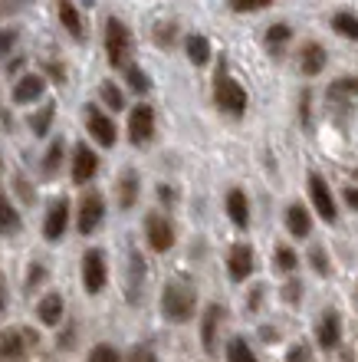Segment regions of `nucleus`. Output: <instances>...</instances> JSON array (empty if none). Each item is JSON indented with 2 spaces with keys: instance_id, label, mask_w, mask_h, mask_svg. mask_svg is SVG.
<instances>
[{
  "instance_id": "f257e3e1",
  "label": "nucleus",
  "mask_w": 358,
  "mask_h": 362,
  "mask_svg": "<svg viewBox=\"0 0 358 362\" xmlns=\"http://www.w3.org/2000/svg\"><path fill=\"white\" fill-rule=\"evenodd\" d=\"M194 303H198V293L184 280H171L165 286V293H161V313L171 323H188L191 313H194Z\"/></svg>"
},
{
  "instance_id": "f03ea898",
  "label": "nucleus",
  "mask_w": 358,
  "mask_h": 362,
  "mask_svg": "<svg viewBox=\"0 0 358 362\" xmlns=\"http://www.w3.org/2000/svg\"><path fill=\"white\" fill-rule=\"evenodd\" d=\"M214 103H217V109L227 115H244L250 99H246V89L240 86L227 69H220L214 79Z\"/></svg>"
},
{
  "instance_id": "7ed1b4c3",
  "label": "nucleus",
  "mask_w": 358,
  "mask_h": 362,
  "mask_svg": "<svg viewBox=\"0 0 358 362\" xmlns=\"http://www.w3.org/2000/svg\"><path fill=\"white\" fill-rule=\"evenodd\" d=\"M129 53H132V33L119 17L105 20V57L115 69L129 66Z\"/></svg>"
},
{
  "instance_id": "20e7f679",
  "label": "nucleus",
  "mask_w": 358,
  "mask_h": 362,
  "mask_svg": "<svg viewBox=\"0 0 358 362\" xmlns=\"http://www.w3.org/2000/svg\"><path fill=\"white\" fill-rule=\"evenodd\" d=\"M309 198H312L316 214H319L326 224H335V221H339V208H335V198H332L329 181L322 178L319 172H309Z\"/></svg>"
},
{
  "instance_id": "39448f33",
  "label": "nucleus",
  "mask_w": 358,
  "mask_h": 362,
  "mask_svg": "<svg viewBox=\"0 0 358 362\" xmlns=\"http://www.w3.org/2000/svg\"><path fill=\"white\" fill-rule=\"evenodd\" d=\"M145 234H148V244L155 254H165V250L174 247V228L165 214H148L145 218Z\"/></svg>"
},
{
  "instance_id": "423d86ee",
  "label": "nucleus",
  "mask_w": 358,
  "mask_h": 362,
  "mask_svg": "<svg viewBox=\"0 0 358 362\" xmlns=\"http://www.w3.org/2000/svg\"><path fill=\"white\" fill-rule=\"evenodd\" d=\"M85 125H89V135H93L99 145H105V148L115 145V122L95 103L85 105Z\"/></svg>"
},
{
  "instance_id": "0eeeda50",
  "label": "nucleus",
  "mask_w": 358,
  "mask_h": 362,
  "mask_svg": "<svg viewBox=\"0 0 358 362\" xmlns=\"http://www.w3.org/2000/svg\"><path fill=\"white\" fill-rule=\"evenodd\" d=\"M105 214V201L99 191H85L83 201H79V234H93L99 224H102Z\"/></svg>"
},
{
  "instance_id": "6e6552de",
  "label": "nucleus",
  "mask_w": 358,
  "mask_h": 362,
  "mask_svg": "<svg viewBox=\"0 0 358 362\" xmlns=\"http://www.w3.org/2000/svg\"><path fill=\"white\" fill-rule=\"evenodd\" d=\"M155 135V109L151 105H135L129 115V142L132 145H145Z\"/></svg>"
},
{
  "instance_id": "1a4fd4ad",
  "label": "nucleus",
  "mask_w": 358,
  "mask_h": 362,
  "mask_svg": "<svg viewBox=\"0 0 358 362\" xmlns=\"http://www.w3.org/2000/svg\"><path fill=\"white\" fill-rule=\"evenodd\" d=\"M105 257H102V250H85V257H83V286L89 290V293H102V286H105Z\"/></svg>"
},
{
  "instance_id": "9d476101",
  "label": "nucleus",
  "mask_w": 358,
  "mask_h": 362,
  "mask_svg": "<svg viewBox=\"0 0 358 362\" xmlns=\"http://www.w3.org/2000/svg\"><path fill=\"white\" fill-rule=\"evenodd\" d=\"M66 224H69V201L56 198L47 211V221H43V238H47L49 244H56V240L66 234Z\"/></svg>"
},
{
  "instance_id": "9b49d317",
  "label": "nucleus",
  "mask_w": 358,
  "mask_h": 362,
  "mask_svg": "<svg viewBox=\"0 0 358 362\" xmlns=\"http://www.w3.org/2000/svg\"><path fill=\"white\" fill-rule=\"evenodd\" d=\"M227 274H230L234 284H244L246 276L253 274V247H250V244H234V247H230Z\"/></svg>"
},
{
  "instance_id": "f8f14e48",
  "label": "nucleus",
  "mask_w": 358,
  "mask_h": 362,
  "mask_svg": "<svg viewBox=\"0 0 358 362\" xmlns=\"http://www.w3.org/2000/svg\"><path fill=\"white\" fill-rule=\"evenodd\" d=\"M95 172H99V155L85 142H79L73 152V181L76 185H85V181L95 178Z\"/></svg>"
},
{
  "instance_id": "ddd939ff",
  "label": "nucleus",
  "mask_w": 358,
  "mask_h": 362,
  "mask_svg": "<svg viewBox=\"0 0 358 362\" xmlns=\"http://www.w3.org/2000/svg\"><path fill=\"white\" fill-rule=\"evenodd\" d=\"M339 339H342V320H339V313H335V310H326V313H322V320H319V326H316V343L329 353V349H335V346H339Z\"/></svg>"
},
{
  "instance_id": "4468645a",
  "label": "nucleus",
  "mask_w": 358,
  "mask_h": 362,
  "mask_svg": "<svg viewBox=\"0 0 358 362\" xmlns=\"http://www.w3.org/2000/svg\"><path fill=\"white\" fill-rule=\"evenodd\" d=\"M27 336L20 329H4L0 333V362H27Z\"/></svg>"
},
{
  "instance_id": "2eb2a0df",
  "label": "nucleus",
  "mask_w": 358,
  "mask_h": 362,
  "mask_svg": "<svg viewBox=\"0 0 358 362\" xmlns=\"http://www.w3.org/2000/svg\"><path fill=\"white\" fill-rule=\"evenodd\" d=\"M326 63H329V57H326V47L322 43H302L299 49V73L302 76H319L322 69H326Z\"/></svg>"
},
{
  "instance_id": "dca6fc26",
  "label": "nucleus",
  "mask_w": 358,
  "mask_h": 362,
  "mask_svg": "<svg viewBox=\"0 0 358 362\" xmlns=\"http://www.w3.org/2000/svg\"><path fill=\"white\" fill-rule=\"evenodd\" d=\"M43 89H47L43 76L27 73V76H20V83L13 86V103H17V105H30L33 99H40V95H43Z\"/></svg>"
},
{
  "instance_id": "f3484780",
  "label": "nucleus",
  "mask_w": 358,
  "mask_h": 362,
  "mask_svg": "<svg viewBox=\"0 0 358 362\" xmlns=\"http://www.w3.org/2000/svg\"><path fill=\"white\" fill-rule=\"evenodd\" d=\"M286 228H290V234L296 240H306L312 234V218L309 211L302 208V204H290L286 208Z\"/></svg>"
},
{
  "instance_id": "a211bd4d",
  "label": "nucleus",
  "mask_w": 358,
  "mask_h": 362,
  "mask_svg": "<svg viewBox=\"0 0 358 362\" xmlns=\"http://www.w3.org/2000/svg\"><path fill=\"white\" fill-rule=\"evenodd\" d=\"M227 214L237 228H246L250 224V201H246L244 188H230L227 191Z\"/></svg>"
},
{
  "instance_id": "6ab92c4d",
  "label": "nucleus",
  "mask_w": 358,
  "mask_h": 362,
  "mask_svg": "<svg viewBox=\"0 0 358 362\" xmlns=\"http://www.w3.org/2000/svg\"><path fill=\"white\" fill-rule=\"evenodd\" d=\"M59 23H63V30H66L73 40H83L85 37V27H83V17H79V10H76L73 0H59Z\"/></svg>"
},
{
  "instance_id": "aec40b11",
  "label": "nucleus",
  "mask_w": 358,
  "mask_h": 362,
  "mask_svg": "<svg viewBox=\"0 0 358 362\" xmlns=\"http://www.w3.org/2000/svg\"><path fill=\"white\" fill-rule=\"evenodd\" d=\"M37 316H40V323L43 326H59V320H63V296L47 293L37 303Z\"/></svg>"
},
{
  "instance_id": "412c9836",
  "label": "nucleus",
  "mask_w": 358,
  "mask_h": 362,
  "mask_svg": "<svg viewBox=\"0 0 358 362\" xmlns=\"http://www.w3.org/2000/svg\"><path fill=\"white\" fill-rule=\"evenodd\" d=\"M184 53H188V59L194 66H208L210 63V40L201 37V33H191L188 43H184Z\"/></svg>"
},
{
  "instance_id": "4be33fe9",
  "label": "nucleus",
  "mask_w": 358,
  "mask_h": 362,
  "mask_svg": "<svg viewBox=\"0 0 358 362\" xmlns=\"http://www.w3.org/2000/svg\"><path fill=\"white\" fill-rule=\"evenodd\" d=\"M332 30H335L339 37L358 43V13H352V10H339V13H332Z\"/></svg>"
},
{
  "instance_id": "5701e85b",
  "label": "nucleus",
  "mask_w": 358,
  "mask_h": 362,
  "mask_svg": "<svg viewBox=\"0 0 358 362\" xmlns=\"http://www.w3.org/2000/svg\"><path fill=\"white\" fill-rule=\"evenodd\" d=\"M220 306L210 303L208 310H204V326H201V343H204V349L208 353H214V333H217V326H220Z\"/></svg>"
},
{
  "instance_id": "b1692460",
  "label": "nucleus",
  "mask_w": 358,
  "mask_h": 362,
  "mask_svg": "<svg viewBox=\"0 0 358 362\" xmlns=\"http://www.w3.org/2000/svg\"><path fill=\"white\" fill-rule=\"evenodd\" d=\"M135 201H138V175H135V168H125L119 178V204L132 208Z\"/></svg>"
},
{
  "instance_id": "393cba45",
  "label": "nucleus",
  "mask_w": 358,
  "mask_h": 362,
  "mask_svg": "<svg viewBox=\"0 0 358 362\" xmlns=\"http://www.w3.org/2000/svg\"><path fill=\"white\" fill-rule=\"evenodd\" d=\"M20 230V214H17V208L10 204L4 194H0V234L4 238H10V234H17Z\"/></svg>"
},
{
  "instance_id": "a878e982",
  "label": "nucleus",
  "mask_w": 358,
  "mask_h": 362,
  "mask_svg": "<svg viewBox=\"0 0 358 362\" xmlns=\"http://www.w3.org/2000/svg\"><path fill=\"white\" fill-rule=\"evenodd\" d=\"M290 40H292V27H290V23H273V27L266 30V47L273 49L276 57L283 53V47L290 43Z\"/></svg>"
},
{
  "instance_id": "bb28decb",
  "label": "nucleus",
  "mask_w": 358,
  "mask_h": 362,
  "mask_svg": "<svg viewBox=\"0 0 358 362\" xmlns=\"http://www.w3.org/2000/svg\"><path fill=\"white\" fill-rule=\"evenodd\" d=\"M53 115H56V105L53 103H43L40 112L30 115V129H33V135H47L49 125H53Z\"/></svg>"
},
{
  "instance_id": "cd10ccee",
  "label": "nucleus",
  "mask_w": 358,
  "mask_h": 362,
  "mask_svg": "<svg viewBox=\"0 0 358 362\" xmlns=\"http://www.w3.org/2000/svg\"><path fill=\"white\" fill-rule=\"evenodd\" d=\"M99 95H102V103L112 109V112H119V109H125V95H122V89L115 86L112 79H105L102 86H99Z\"/></svg>"
},
{
  "instance_id": "c85d7f7f",
  "label": "nucleus",
  "mask_w": 358,
  "mask_h": 362,
  "mask_svg": "<svg viewBox=\"0 0 358 362\" xmlns=\"http://www.w3.org/2000/svg\"><path fill=\"white\" fill-rule=\"evenodd\" d=\"M227 359L230 362H256V356L244 339H230V346H227Z\"/></svg>"
},
{
  "instance_id": "c756f323",
  "label": "nucleus",
  "mask_w": 358,
  "mask_h": 362,
  "mask_svg": "<svg viewBox=\"0 0 358 362\" xmlns=\"http://www.w3.org/2000/svg\"><path fill=\"white\" fill-rule=\"evenodd\" d=\"M339 95H358V76H345V79H335L329 86V99H339Z\"/></svg>"
},
{
  "instance_id": "7c9ffc66",
  "label": "nucleus",
  "mask_w": 358,
  "mask_h": 362,
  "mask_svg": "<svg viewBox=\"0 0 358 362\" xmlns=\"http://www.w3.org/2000/svg\"><path fill=\"white\" fill-rule=\"evenodd\" d=\"M234 13H253V10H266L273 7V0H227Z\"/></svg>"
},
{
  "instance_id": "2f4dec72",
  "label": "nucleus",
  "mask_w": 358,
  "mask_h": 362,
  "mask_svg": "<svg viewBox=\"0 0 358 362\" xmlns=\"http://www.w3.org/2000/svg\"><path fill=\"white\" fill-rule=\"evenodd\" d=\"M59 162H63V139H56V142L49 145V152H47V158H43V172L47 175H53L59 168Z\"/></svg>"
},
{
  "instance_id": "473e14b6",
  "label": "nucleus",
  "mask_w": 358,
  "mask_h": 362,
  "mask_svg": "<svg viewBox=\"0 0 358 362\" xmlns=\"http://www.w3.org/2000/svg\"><path fill=\"white\" fill-rule=\"evenodd\" d=\"M125 76H129V86L135 89V93H148V76H145V69L138 66H125Z\"/></svg>"
},
{
  "instance_id": "72a5a7b5",
  "label": "nucleus",
  "mask_w": 358,
  "mask_h": 362,
  "mask_svg": "<svg viewBox=\"0 0 358 362\" xmlns=\"http://www.w3.org/2000/svg\"><path fill=\"white\" fill-rule=\"evenodd\" d=\"M296 264H299L296 250H290V247H276V267L283 270V274H292V270H296Z\"/></svg>"
},
{
  "instance_id": "f704fd0d",
  "label": "nucleus",
  "mask_w": 358,
  "mask_h": 362,
  "mask_svg": "<svg viewBox=\"0 0 358 362\" xmlns=\"http://www.w3.org/2000/svg\"><path fill=\"white\" fill-rule=\"evenodd\" d=\"M89 362H119V349H112L109 343L95 346L93 353H89Z\"/></svg>"
},
{
  "instance_id": "c9c22d12",
  "label": "nucleus",
  "mask_w": 358,
  "mask_h": 362,
  "mask_svg": "<svg viewBox=\"0 0 358 362\" xmlns=\"http://www.w3.org/2000/svg\"><path fill=\"white\" fill-rule=\"evenodd\" d=\"M309 260H312V270H316V274H329V257H326V250L322 247H312L309 250Z\"/></svg>"
},
{
  "instance_id": "e433bc0d",
  "label": "nucleus",
  "mask_w": 358,
  "mask_h": 362,
  "mask_svg": "<svg viewBox=\"0 0 358 362\" xmlns=\"http://www.w3.org/2000/svg\"><path fill=\"white\" fill-rule=\"evenodd\" d=\"M13 43H17V30H7V27H4V30H0V59H4L10 49H13Z\"/></svg>"
},
{
  "instance_id": "4c0bfd02",
  "label": "nucleus",
  "mask_w": 358,
  "mask_h": 362,
  "mask_svg": "<svg viewBox=\"0 0 358 362\" xmlns=\"http://www.w3.org/2000/svg\"><path fill=\"white\" fill-rule=\"evenodd\" d=\"M174 33H178V30H174V23H168V27H155V40H158V43H165V47H168V43H174Z\"/></svg>"
},
{
  "instance_id": "58836bf2",
  "label": "nucleus",
  "mask_w": 358,
  "mask_h": 362,
  "mask_svg": "<svg viewBox=\"0 0 358 362\" xmlns=\"http://www.w3.org/2000/svg\"><path fill=\"white\" fill-rule=\"evenodd\" d=\"M286 362H309V346H306V343L292 346L290 356H286Z\"/></svg>"
},
{
  "instance_id": "ea45409f",
  "label": "nucleus",
  "mask_w": 358,
  "mask_h": 362,
  "mask_svg": "<svg viewBox=\"0 0 358 362\" xmlns=\"http://www.w3.org/2000/svg\"><path fill=\"white\" fill-rule=\"evenodd\" d=\"M299 296H302V284L299 280H290V284L283 286V300L286 303H292V300H299Z\"/></svg>"
},
{
  "instance_id": "a19ab883",
  "label": "nucleus",
  "mask_w": 358,
  "mask_h": 362,
  "mask_svg": "<svg viewBox=\"0 0 358 362\" xmlns=\"http://www.w3.org/2000/svg\"><path fill=\"white\" fill-rule=\"evenodd\" d=\"M132 362H155V353H151V346H138L132 353Z\"/></svg>"
},
{
  "instance_id": "79ce46f5",
  "label": "nucleus",
  "mask_w": 358,
  "mask_h": 362,
  "mask_svg": "<svg viewBox=\"0 0 358 362\" xmlns=\"http://www.w3.org/2000/svg\"><path fill=\"white\" fill-rule=\"evenodd\" d=\"M345 204H349L352 211H358V188L352 185V188H345Z\"/></svg>"
},
{
  "instance_id": "37998d69",
  "label": "nucleus",
  "mask_w": 358,
  "mask_h": 362,
  "mask_svg": "<svg viewBox=\"0 0 358 362\" xmlns=\"http://www.w3.org/2000/svg\"><path fill=\"white\" fill-rule=\"evenodd\" d=\"M158 198H165V201H174V191H171V188H165V185H161V188H158Z\"/></svg>"
},
{
  "instance_id": "c03bdc74",
  "label": "nucleus",
  "mask_w": 358,
  "mask_h": 362,
  "mask_svg": "<svg viewBox=\"0 0 358 362\" xmlns=\"http://www.w3.org/2000/svg\"><path fill=\"white\" fill-rule=\"evenodd\" d=\"M4 306H7V286H4V280H0V313H4Z\"/></svg>"
},
{
  "instance_id": "a18cd8bd",
  "label": "nucleus",
  "mask_w": 358,
  "mask_h": 362,
  "mask_svg": "<svg viewBox=\"0 0 358 362\" xmlns=\"http://www.w3.org/2000/svg\"><path fill=\"white\" fill-rule=\"evenodd\" d=\"M342 362H355V359H352V353H345V356H342Z\"/></svg>"
},
{
  "instance_id": "49530a36",
  "label": "nucleus",
  "mask_w": 358,
  "mask_h": 362,
  "mask_svg": "<svg viewBox=\"0 0 358 362\" xmlns=\"http://www.w3.org/2000/svg\"><path fill=\"white\" fill-rule=\"evenodd\" d=\"M355 178H358V172H355Z\"/></svg>"
}]
</instances>
